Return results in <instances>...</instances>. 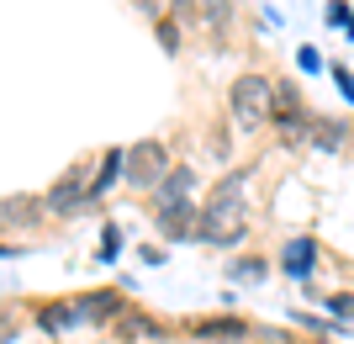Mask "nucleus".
Wrapping results in <instances>:
<instances>
[{
	"mask_svg": "<svg viewBox=\"0 0 354 344\" xmlns=\"http://www.w3.org/2000/svg\"><path fill=\"white\" fill-rule=\"evenodd\" d=\"M16 334H21V313H16V307H0V344H16Z\"/></svg>",
	"mask_w": 354,
	"mask_h": 344,
	"instance_id": "18",
	"label": "nucleus"
},
{
	"mask_svg": "<svg viewBox=\"0 0 354 344\" xmlns=\"http://www.w3.org/2000/svg\"><path fill=\"white\" fill-rule=\"evenodd\" d=\"M138 255H143V265H164V249H159V244H153V249H148V244H143Z\"/></svg>",
	"mask_w": 354,
	"mask_h": 344,
	"instance_id": "22",
	"label": "nucleus"
},
{
	"mask_svg": "<svg viewBox=\"0 0 354 344\" xmlns=\"http://www.w3.org/2000/svg\"><path fill=\"white\" fill-rule=\"evenodd\" d=\"M164 175H169V149H164L159 138H143V143L127 149V159H122V180H127L133 191H159Z\"/></svg>",
	"mask_w": 354,
	"mask_h": 344,
	"instance_id": "3",
	"label": "nucleus"
},
{
	"mask_svg": "<svg viewBox=\"0 0 354 344\" xmlns=\"http://www.w3.org/2000/svg\"><path fill=\"white\" fill-rule=\"evenodd\" d=\"M328 313L333 318H354V291H333V297H328Z\"/></svg>",
	"mask_w": 354,
	"mask_h": 344,
	"instance_id": "19",
	"label": "nucleus"
},
{
	"mask_svg": "<svg viewBox=\"0 0 354 344\" xmlns=\"http://www.w3.org/2000/svg\"><path fill=\"white\" fill-rule=\"evenodd\" d=\"M270 275V260L265 255H238V260H227V281H265Z\"/></svg>",
	"mask_w": 354,
	"mask_h": 344,
	"instance_id": "13",
	"label": "nucleus"
},
{
	"mask_svg": "<svg viewBox=\"0 0 354 344\" xmlns=\"http://www.w3.org/2000/svg\"><path fill=\"white\" fill-rule=\"evenodd\" d=\"M122 159H127V149H106L101 154V165H95V175H90V191H85V207H90V201H101V196L122 180Z\"/></svg>",
	"mask_w": 354,
	"mask_h": 344,
	"instance_id": "11",
	"label": "nucleus"
},
{
	"mask_svg": "<svg viewBox=\"0 0 354 344\" xmlns=\"http://www.w3.org/2000/svg\"><path fill=\"white\" fill-rule=\"evenodd\" d=\"M227 11H233V0H207V11H201V16H207V27L217 32V37L227 32Z\"/></svg>",
	"mask_w": 354,
	"mask_h": 344,
	"instance_id": "16",
	"label": "nucleus"
},
{
	"mask_svg": "<svg viewBox=\"0 0 354 344\" xmlns=\"http://www.w3.org/2000/svg\"><path fill=\"white\" fill-rule=\"evenodd\" d=\"M117 249H122V233H117V228H106V233H101V260H111Z\"/></svg>",
	"mask_w": 354,
	"mask_h": 344,
	"instance_id": "20",
	"label": "nucleus"
},
{
	"mask_svg": "<svg viewBox=\"0 0 354 344\" xmlns=\"http://www.w3.org/2000/svg\"><path fill=\"white\" fill-rule=\"evenodd\" d=\"M37 323H43V334L59 339V334L69 329V323H80V318H74V307H59V302H53V307H37Z\"/></svg>",
	"mask_w": 354,
	"mask_h": 344,
	"instance_id": "14",
	"label": "nucleus"
},
{
	"mask_svg": "<svg viewBox=\"0 0 354 344\" xmlns=\"http://www.w3.org/2000/svg\"><path fill=\"white\" fill-rule=\"evenodd\" d=\"M196 201V170L191 165H169V175L159 180V191H153V212L164 207H191Z\"/></svg>",
	"mask_w": 354,
	"mask_h": 344,
	"instance_id": "8",
	"label": "nucleus"
},
{
	"mask_svg": "<svg viewBox=\"0 0 354 344\" xmlns=\"http://www.w3.org/2000/svg\"><path fill=\"white\" fill-rule=\"evenodd\" d=\"M312 265H317V239H312V233H301V239H291L281 249V270L291 275V281H307Z\"/></svg>",
	"mask_w": 354,
	"mask_h": 344,
	"instance_id": "10",
	"label": "nucleus"
},
{
	"mask_svg": "<svg viewBox=\"0 0 354 344\" xmlns=\"http://www.w3.org/2000/svg\"><path fill=\"white\" fill-rule=\"evenodd\" d=\"M74 318L80 323H111V318H127V297L122 291H85L74 302Z\"/></svg>",
	"mask_w": 354,
	"mask_h": 344,
	"instance_id": "9",
	"label": "nucleus"
},
{
	"mask_svg": "<svg viewBox=\"0 0 354 344\" xmlns=\"http://www.w3.org/2000/svg\"><path fill=\"white\" fill-rule=\"evenodd\" d=\"M307 143H317V149H344V143H349V127H344L339 117H312L307 122Z\"/></svg>",
	"mask_w": 354,
	"mask_h": 344,
	"instance_id": "12",
	"label": "nucleus"
},
{
	"mask_svg": "<svg viewBox=\"0 0 354 344\" xmlns=\"http://www.w3.org/2000/svg\"><path fill=\"white\" fill-rule=\"evenodd\" d=\"M122 339H133V334H148V339H159L164 334V323H153V318H143V313H133V307H127V318H122Z\"/></svg>",
	"mask_w": 354,
	"mask_h": 344,
	"instance_id": "15",
	"label": "nucleus"
},
{
	"mask_svg": "<svg viewBox=\"0 0 354 344\" xmlns=\"http://www.w3.org/2000/svg\"><path fill=\"white\" fill-rule=\"evenodd\" d=\"M270 106H275V80H270V75L249 69V75L233 80V90H227V111H233V122L243 127V133H259V127H265Z\"/></svg>",
	"mask_w": 354,
	"mask_h": 344,
	"instance_id": "1",
	"label": "nucleus"
},
{
	"mask_svg": "<svg viewBox=\"0 0 354 344\" xmlns=\"http://www.w3.org/2000/svg\"><path fill=\"white\" fill-rule=\"evenodd\" d=\"M153 228H159V239H169V244H191V239H201V207H164L159 217H153Z\"/></svg>",
	"mask_w": 354,
	"mask_h": 344,
	"instance_id": "7",
	"label": "nucleus"
},
{
	"mask_svg": "<svg viewBox=\"0 0 354 344\" xmlns=\"http://www.w3.org/2000/svg\"><path fill=\"white\" fill-rule=\"evenodd\" d=\"M85 191H90V175H85V165H74L64 180H53L48 185V196H43V212H74V207H85Z\"/></svg>",
	"mask_w": 354,
	"mask_h": 344,
	"instance_id": "6",
	"label": "nucleus"
},
{
	"mask_svg": "<svg viewBox=\"0 0 354 344\" xmlns=\"http://www.w3.org/2000/svg\"><path fill=\"white\" fill-rule=\"evenodd\" d=\"M153 27H159V43H164V53H180V21H175V16H159Z\"/></svg>",
	"mask_w": 354,
	"mask_h": 344,
	"instance_id": "17",
	"label": "nucleus"
},
{
	"mask_svg": "<svg viewBox=\"0 0 354 344\" xmlns=\"http://www.w3.org/2000/svg\"><path fill=\"white\" fill-rule=\"evenodd\" d=\"M270 122H275V133H286V138L307 133L312 111H307V101H301V90H296L291 80H275V106H270Z\"/></svg>",
	"mask_w": 354,
	"mask_h": 344,
	"instance_id": "4",
	"label": "nucleus"
},
{
	"mask_svg": "<svg viewBox=\"0 0 354 344\" xmlns=\"http://www.w3.org/2000/svg\"><path fill=\"white\" fill-rule=\"evenodd\" d=\"M333 80H339L344 101H354V75H349V69H344V64H333Z\"/></svg>",
	"mask_w": 354,
	"mask_h": 344,
	"instance_id": "21",
	"label": "nucleus"
},
{
	"mask_svg": "<svg viewBox=\"0 0 354 344\" xmlns=\"http://www.w3.org/2000/svg\"><path fill=\"white\" fill-rule=\"evenodd\" d=\"M243 185H249V175L233 170V175H222L207 191V201H201V239L217 233V228H238L243 223Z\"/></svg>",
	"mask_w": 354,
	"mask_h": 344,
	"instance_id": "2",
	"label": "nucleus"
},
{
	"mask_svg": "<svg viewBox=\"0 0 354 344\" xmlns=\"http://www.w3.org/2000/svg\"><path fill=\"white\" fill-rule=\"evenodd\" d=\"M185 334L201 339V344H238V339H249L254 329L238 313H217V318H196V323H185Z\"/></svg>",
	"mask_w": 354,
	"mask_h": 344,
	"instance_id": "5",
	"label": "nucleus"
}]
</instances>
